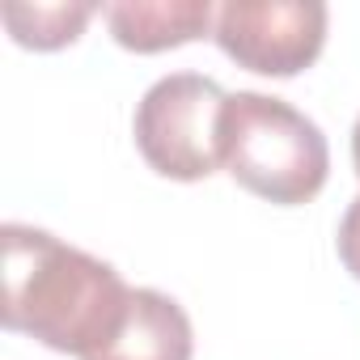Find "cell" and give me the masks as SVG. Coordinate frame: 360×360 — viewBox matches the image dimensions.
Instances as JSON below:
<instances>
[{
	"mask_svg": "<svg viewBox=\"0 0 360 360\" xmlns=\"http://www.w3.org/2000/svg\"><path fill=\"white\" fill-rule=\"evenodd\" d=\"M212 39L221 51L263 77H297L322 56L326 5L322 0H225Z\"/></svg>",
	"mask_w": 360,
	"mask_h": 360,
	"instance_id": "4",
	"label": "cell"
},
{
	"mask_svg": "<svg viewBox=\"0 0 360 360\" xmlns=\"http://www.w3.org/2000/svg\"><path fill=\"white\" fill-rule=\"evenodd\" d=\"M119 47L136 56H153L165 47H183L217 30L208 0H123L102 9Z\"/></svg>",
	"mask_w": 360,
	"mask_h": 360,
	"instance_id": "6",
	"label": "cell"
},
{
	"mask_svg": "<svg viewBox=\"0 0 360 360\" xmlns=\"http://www.w3.org/2000/svg\"><path fill=\"white\" fill-rule=\"evenodd\" d=\"M5 318L9 330L85 360L123 322L131 288L123 276L34 225H5Z\"/></svg>",
	"mask_w": 360,
	"mask_h": 360,
	"instance_id": "1",
	"label": "cell"
},
{
	"mask_svg": "<svg viewBox=\"0 0 360 360\" xmlns=\"http://www.w3.org/2000/svg\"><path fill=\"white\" fill-rule=\"evenodd\" d=\"M352 161H356V174H360V119L352 127Z\"/></svg>",
	"mask_w": 360,
	"mask_h": 360,
	"instance_id": "9",
	"label": "cell"
},
{
	"mask_svg": "<svg viewBox=\"0 0 360 360\" xmlns=\"http://www.w3.org/2000/svg\"><path fill=\"white\" fill-rule=\"evenodd\" d=\"M195 330L187 309L157 288H131L119 330L85 360H191Z\"/></svg>",
	"mask_w": 360,
	"mask_h": 360,
	"instance_id": "5",
	"label": "cell"
},
{
	"mask_svg": "<svg viewBox=\"0 0 360 360\" xmlns=\"http://www.w3.org/2000/svg\"><path fill=\"white\" fill-rule=\"evenodd\" d=\"M225 89L200 72H169L136 106V148L140 157L174 178V183H200L221 165V110Z\"/></svg>",
	"mask_w": 360,
	"mask_h": 360,
	"instance_id": "3",
	"label": "cell"
},
{
	"mask_svg": "<svg viewBox=\"0 0 360 360\" xmlns=\"http://www.w3.org/2000/svg\"><path fill=\"white\" fill-rule=\"evenodd\" d=\"M94 13H98L94 0H56V5H18V0H9L0 9L13 43L34 47V51H56V47L77 43Z\"/></svg>",
	"mask_w": 360,
	"mask_h": 360,
	"instance_id": "7",
	"label": "cell"
},
{
	"mask_svg": "<svg viewBox=\"0 0 360 360\" xmlns=\"http://www.w3.org/2000/svg\"><path fill=\"white\" fill-rule=\"evenodd\" d=\"M221 165L271 204H305L326 187L330 148L322 127L284 98L238 89L221 110Z\"/></svg>",
	"mask_w": 360,
	"mask_h": 360,
	"instance_id": "2",
	"label": "cell"
},
{
	"mask_svg": "<svg viewBox=\"0 0 360 360\" xmlns=\"http://www.w3.org/2000/svg\"><path fill=\"white\" fill-rule=\"evenodd\" d=\"M335 250H339V263L360 280V195L347 204V212H343V221H339Z\"/></svg>",
	"mask_w": 360,
	"mask_h": 360,
	"instance_id": "8",
	"label": "cell"
}]
</instances>
